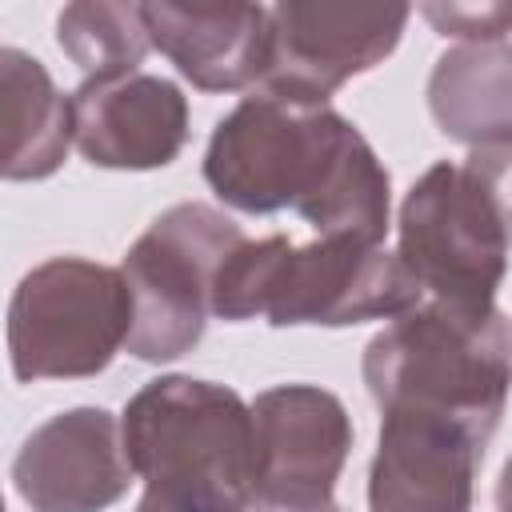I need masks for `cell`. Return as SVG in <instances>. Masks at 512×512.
<instances>
[{
    "label": "cell",
    "mask_w": 512,
    "mask_h": 512,
    "mask_svg": "<svg viewBox=\"0 0 512 512\" xmlns=\"http://www.w3.org/2000/svg\"><path fill=\"white\" fill-rule=\"evenodd\" d=\"M56 44L84 72V80H96L140 72V60L152 48V32L144 4L76 0L56 16Z\"/></svg>",
    "instance_id": "2e32d148"
},
{
    "label": "cell",
    "mask_w": 512,
    "mask_h": 512,
    "mask_svg": "<svg viewBox=\"0 0 512 512\" xmlns=\"http://www.w3.org/2000/svg\"><path fill=\"white\" fill-rule=\"evenodd\" d=\"M420 300L424 288L396 252L348 236L292 244L276 232L244 240L220 264L212 284V316L232 324L264 316L272 328H348L364 320H396Z\"/></svg>",
    "instance_id": "3957f363"
},
{
    "label": "cell",
    "mask_w": 512,
    "mask_h": 512,
    "mask_svg": "<svg viewBox=\"0 0 512 512\" xmlns=\"http://www.w3.org/2000/svg\"><path fill=\"white\" fill-rule=\"evenodd\" d=\"M132 332V292L120 268L52 256L20 276L8 304V360L20 384L104 372Z\"/></svg>",
    "instance_id": "52a82bcc"
},
{
    "label": "cell",
    "mask_w": 512,
    "mask_h": 512,
    "mask_svg": "<svg viewBox=\"0 0 512 512\" xmlns=\"http://www.w3.org/2000/svg\"><path fill=\"white\" fill-rule=\"evenodd\" d=\"M256 500L328 504L352 452V420L320 384H276L252 400Z\"/></svg>",
    "instance_id": "9c48e42d"
},
{
    "label": "cell",
    "mask_w": 512,
    "mask_h": 512,
    "mask_svg": "<svg viewBox=\"0 0 512 512\" xmlns=\"http://www.w3.org/2000/svg\"><path fill=\"white\" fill-rule=\"evenodd\" d=\"M368 468V512H472L484 440L420 412H380Z\"/></svg>",
    "instance_id": "7c38bea8"
},
{
    "label": "cell",
    "mask_w": 512,
    "mask_h": 512,
    "mask_svg": "<svg viewBox=\"0 0 512 512\" xmlns=\"http://www.w3.org/2000/svg\"><path fill=\"white\" fill-rule=\"evenodd\" d=\"M152 48L200 92H240L264 80L272 52V16L264 4H144Z\"/></svg>",
    "instance_id": "4fadbf2b"
},
{
    "label": "cell",
    "mask_w": 512,
    "mask_h": 512,
    "mask_svg": "<svg viewBox=\"0 0 512 512\" xmlns=\"http://www.w3.org/2000/svg\"><path fill=\"white\" fill-rule=\"evenodd\" d=\"M252 512H340V508H336V500H328V504H272V500H256Z\"/></svg>",
    "instance_id": "ac0fdd59"
},
{
    "label": "cell",
    "mask_w": 512,
    "mask_h": 512,
    "mask_svg": "<svg viewBox=\"0 0 512 512\" xmlns=\"http://www.w3.org/2000/svg\"><path fill=\"white\" fill-rule=\"evenodd\" d=\"M508 204H512V168H508Z\"/></svg>",
    "instance_id": "ffe728a7"
},
{
    "label": "cell",
    "mask_w": 512,
    "mask_h": 512,
    "mask_svg": "<svg viewBox=\"0 0 512 512\" xmlns=\"http://www.w3.org/2000/svg\"><path fill=\"white\" fill-rule=\"evenodd\" d=\"M496 512H512V456L504 460L500 480H496Z\"/></svg>",
    "instance_id": "d6986e66"
},
{
    "label": "cell",
    "mask_w": 512,
    "mask_h": 512,
    "mask_svg": "<svg viewBox=\"0 0 512 512\" xmlns=\"http://www.w3.org/2000/svg\"><path fill=\"white\" fill-rule=\"evenodd\" d=\"M72 128L88 164L152 172L188 144V96L152 72L96 76L72 92Z\"/></svg>",
    "instance_id": "8fae6325"
},
{
    "label": "cell",
    "mask_w": 512,
    "mask_h": 512,
    "mask_svg": "<svg viewBox=\"0 0 512 512\" xmlns=\"http://www.w3.org/2000/svg\"><path fill=\"white\" fill-rule=\"evenodd\" d=\"M244 240L240 224L212 204L184 200L160 212L120 264L132 292L124 348L144 364L188 356L208 328L216 272Z\"/></svg>",
    "instance_id": "8992f818"
},
{
    "label": "cell",
    "mask_w": 512,
    "mask_h": 512,
    "mask_svg": "<svg viewBox=\"0 0 512 512\" xmlns=\"http://www.w3.org/2000/svg\"><path fill=\"white\" fill-rule=\"evenodd\" d=\"M132 480L124 424L96 404L48 416L12 460V484L32 512H104Z\"/></svg>",
    "instance_id": "30bf717a"
},
{
    "label": "cell",
    "mask_w": 512,
    "mask_h": 512,
    "mask_svg": "<svg viewBox=\"0 0 512 512\" xmlns=\"http://www.w3.org/2000/svg\"><path fill=\"white\" fill-rule=\"evenodd\" d=\"M272 52L264 92L296 104H328L352 76L384 64L412 16L408 4H328L284 0L268 8Z\"/></svg>",
    "instance_id": "ba28073f"
},
{
    "label": "cell",
    "mask_w": 512,
    "mask_h": 512,
    "mask_svg": "<svg viewBox=\"0 0 512 512\" xmlns=\"http://www.w3.org/2000/svg\"><path fill=\"white\" fill-rule=\"evenodd\" d=\"M204 180L236 212L296 208L320 236L360 244L388 236V172L332 104H296L264 88L244 96L212 128Z\"/></svg>",
    "instance_id": "6da1fadb"
},
{
    "label": "cell",
    "mask_w": 512,
    "mask_h": 512,
    "mask_svg": "<svg viewBox=\"0 0 512 512\" xmlns=\"http://www.w3.org/2000/svg\"><path fill=\"white\" fill-rule=\"evenodd\" d=\"M420 16L440 32L456 36L464 44H484V40H504L512 32V4L504 0H484V4H420Z\"/></svg>",
    "instance_id": "e0dca14e"
},
{
    "label": "cell",
    "mask_w": 512,
    "mask_h": 512,
    "mask_svg": "<svg viewBox=\"0 0 512 512\" xmlns=\"http://www.w3.org/2000/svg\"><path fill=\"white\" fill-rule=\"evenodd\" d=\"M360 372L380 412L452 420L488 444L512 392V324L424 296L368 340Z\"/></svg>",
    "instance_id": "277c9868"
},
{
    "label": "cell",
    "mask_w": 512,
    "mask_h": 512,
    "mask_svg": "<svg viewBox=\"0 0 512 512\" xmlns=\"http://www.w3.org/2000/svg\"><path fill=\"white\" fill-rule=\"evenodd\" d=\"M512 152H472L464 164H432L400 204L396 256L420 280L428 300L484 312L512 252V204L504 164Z\"/></svg>",
    "instance_id": "5b68a950"
},
{
    "label": "cell",
    "mask_w": 512,
    "mask_h": 512,
    "mask_svg": "<svg viewBox=\"0 0 512 512\" xmlns=\"http://www.w3.org/2000/svg\"><path fill=\"white\" fill-rule=\"evenodd\" d=\"M124 448L144 480L136 512H252V404L228 384L156 376L124 404Z\"/></svg>",
    "instance_id": "7a4b0ae2"
},
{
    "label": "cell",
    "mask_w": 512,
    "mask_h": 512,
    "mask_svg": "<svg viewBox=\"0 0 512 512\" xmlns=\"http://www.w3.org/2000/svg\"><path fill=\"white\" fill-rule=\"evenodd\" d=\"M0 104H4V180L52 176L76 144L72 96L56 88L48 68L20 52L0 48Z\"/></svg>",
    "instance_id": "9a60e30c"
},
{
    "label": "cell",
    "mask_w": 512,
    "mask_h": 512,
    "mask_svg": "<svg viewBox=\"0 0 512 512\" xmlns=\"http://www.w3.org/2000/svg\"><path fill=\"white\" fill-rule=\"evenodd\" d=\"M428 108L448 140L512 152V40L448 48L428 76Z\"/></svg>",
    "instance_id": "5bb4252c"
}]
</instances>
